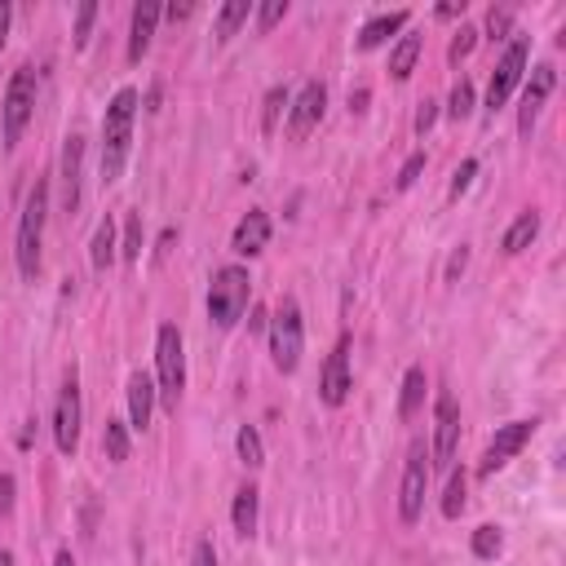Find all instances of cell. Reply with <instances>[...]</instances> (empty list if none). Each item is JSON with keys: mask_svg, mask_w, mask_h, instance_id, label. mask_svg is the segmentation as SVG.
Masks as SVG:
<instances>
[{"mask_svg": "<svg viewBox=\"0 0 566 566\" xmlns=\"http://www.w3.org/2000/svg\"><path fill=\"white\" fill-rule=\"evenodd\" d=\"M424 385H429L424 367H420V363L407 367V376H402V394H398V420H411V416L420 411V402H424Z\"/></svg>", "mask_w": 566, "mask_h": 566, "instance_id": "22", "label": "cell"}, {"mask_svg": "<svg viewBox=\"0 0 566 566\" xmlns=\"http://www.w3.org/2000/svg\"><path fill=\"white\" fill-rule=\"evenodd\" d=\"M190 13H195L190 4H168V9H164V18H172V22H181V18H190Z\"/></svg>", "mask_w": 566, "mask_h": 566, "instance_id": "43", "label": "cell"}, {"mask_svg": "<svg viewBox=\"0 0 566 566\" xmlns=\"http://www.w3.org/2000/svg\"><path fill=\"white\" fill-rule=\"evenodd\" d=\"M13 513V473H0V517Z\"/></svg>", "mask_w": 566, "mask_h": 566, "instance_id": "41", "label": "cell"}, {"mask_svg": "<svg viewBox=\"0 0 566 566\" xmlns=\"http://www.w3.org/2000/svg\"><path fill=\"white\" fill-rule=\"evenodd\" d=\"M248 13H252L248 0H230V4H221V9H217V40H230V35L248 22Z\"/></svg>", "mask_w": 566, "mask_h": 566, "instance_id": "26", "label": "cell"}, {"mask_svg": "<svg viewBox=\"0 0 566 566\" xmlns=\"http://www.w3.org/2000/svg\"><path fill=\"white\" fill-rule=\"evenodd\" d=\"M349 349H354V340H349V336H340V340L332 345L327 363H323L318 398H323L327 407H340V402L349 398V389H354V376H349Z\"/></svg>", "mask_w": 566, "mask_h": 566, "instance_id": "13", "label": "cell"}, {"mask_svg": "<svg viewBox=\"0 0 566 566\" xmlns=\"http://www.w3.org/2000/svg\"><path fill=\"white\" fill-rule=\"evenodd\" d=\"M539 234V212L535 208H526V212H517L513 217V226L504 230V239H500V248L509 252V256H517L522 248H531V239Z\"/></svg>", "mask_w": 566, "mask_h": 566, "instance_id": "21", "label": "cell"}, {"mask_svg": "<svg viewBox=\"0 0 566 566\" xmlns=\"http://www.w3.org/2000/svg\"><path fill=\"white\" fill-rule=\"evenodd\" d=\"M473 40H478V31H473V27H460L455 40H451V49H447V57H451V62L469 57V53H473Z\"/></svg>", "mask_w": 566, "mask_h": 566, "instance_id": "35", "label": "cell"}, {"mask_svg": "<svg viewBox=\"0 0 566 566\" xmlns=\"http://www.w3.org/2000/svg\"><path fill=\"white\" fill-rule=\"evenodd\" d=\"M473 172H478V159H460V168H455V177H451V199H460V195L469 190Z\"/></svg>", "mask_w": 566, "mask_h": 566, "instance_id": "38", "label": "cell"}, {"mask_svg": "<svg viewBox=\"0 0 566 566\" xmlns=\"http://www.w3.org/2000/svg\"><path fill=\"white\" fill-rule=\"evenodd\" d=\"M464 265H469V248L460 243V248L451 252V261H447V283H451V279H460V274H464Z\"/></svg>", "mask_w": 566, "mask_h": 566, "instance_id": "40", "label": "cell"}, {"mask_svg": "<svg viewBox=\"0 0 566 566\" xmlns=\"http://www.w3.org/2000/svg\"><path fill=\"white\" fill-rule=\"evenodd\" d=\"M190 566H217V548H212V539H199V544H195Z\"/></svg>", "mask_w": 566, "mask_h": 566, "instance_id": "42", "label": "cell"}, {"mask_svg": "<svg viewBox=\"0 0 566 566\" xmlns=\"http://www.w3.org/2000/svg\"><path fill=\"white\" fill-rule=\"evenodd\" d=\"M429 473H433V464H429V447L416 438L411 447H407V464H402V486H398V517L411 526V522H420V513H424V495H429Z\"/></svg>", "mask_w": 566, "mask_h": 566, "instance_id": "7", "label": "cell"}, {"mask_svg": "<svg viewBox=\"0 0 566 566\" xmlns=\"http://www.w3.org/2000/svg\"><path fill=\"white\" fill-rule=\"evenodd\" d=\"M0 566H13V553L9 548H0Z\"/></svg>", "mask_w": 566, "mask_h": 566, "instance_id": "47", "label": "cell"}, {"mask_svg": "<svg viewBox=\"0 0 566 566\" xmlns=\"http://www.w3.org/2000/svg\"><path fill=\"white\" fill-rule=\"evenodd\" d=\"M80 420H84V407H80V380L75 371L62 380L57 389V402H53V442L62 455H75L80 447Z\"/></svg>", "mask_w": 566, "mask_h": 566, "instance_id": "9", "label": "cell"}, {"mask_svg": "<svg viewBox=\"0 0 566 566\" xmlns=\"http://www.w3.org/2000/svg\"><path fill=\"white\" fill-rule=\"evenodd\" d=\"M88 261H93V270H106V265L115 261V221H111V212H106V217L97 221V230H93Z\"/></svg>", "mask_w": 566, "mask_h": 566, "instance_id": "24", "label": "cell"}, {"mask_svg": "<svg viewBox=\"0 0 566 566\" xmlns=\"http://www.w3.org/2000/svg\"><path fill=\"white\" fill-rule=\"evenodd\" d=\"M433 119H438V102H429V97H424V102H420V111H416V133L424 137V133L433 128Z\"/></svg>", "mask_w": 566, "mask_h": 566, "instance_id": "39", "label": "cell"}, {"mask_svg": "<svg viewBox=\"0 0 566 566\" xmlns=\"http://www.w3.org/2000/svg\"><path fill=\"white\" fill-rule=\"evenodd\" d=\"M4 35H9V4L0 0V49H4Z\"/></svg>", "mask_w": 566, "mask_h": 566, "instance_id": "44", "label": "cell"}, {"mask_svg": "<svg viewBox=\"0 0 566 566\" xmlns=\"http://www.w3.org/2000/svg\"><path fill=\"white\" fill-rule=\"evenodd\" d=\"M186 389V345L177 323H164L155 332V398L164 402V411H177Z\"/></svg>", "mask_w": 566, "mask_h": 566, "instance_id": "2", "label": "cell"}, {"mask_svg": "<svg viewBox=\"0 0 566 566\" xmlns=\"http://www.w3.org/2000/svg\"><path fill=\"white\" fill-rule=\"evenodd\" d=\"M164 18V9L155 0H142L133 9V27H128V62H142V53L150 49V35H155V22Z\"/></svg>", "mask_w": 566, "mask_h": 566, "instance_id": "18", "label": "cell"}, {"mask_svg": "<svg viewBox=\"0 0 566 566\" xmlns=\"http://www.w3.org/2000/svg\"><path fill=\"white\" fill-rule=\"evenodd\" d=\"M500 548H504L500 526H478V531H473V553H478V557H495Z\"/></svg>", "mask_w": 566, "mask_h": 566, "instance_id": "32", "label": "cell"}, {"mask_svg": "<svg viewBox=\"0 0 566 566\" xmlns=\"http://www.w3.org/2000/svg\"><path fill=\"white\" fill-rule=\"evenodd\" d=\"M102 455L111 464L128 460V424L124 420H106V429H102Z\"/></svg>", "mask_w": 566, "mask_h": 566, "instance_id": "25", "label": "cell"}, {"mask_svg": "<svg viewBox=\"0 0 566 566\" xmlns=\"http://www.w3.org/2000/svg\"><path fill=\"white\" fill-rule=\"evenodd\" d=\"M464 491H469L464 469H451V482H447V495H442V517H460L464 513Z\"/></svg>", "mask_w": 566, "mask_h": 566, "instance_id": "29", "label": "cell"}, {"mask_svg": "<svg viewBox=\"0 0 566 566\" xmlns=\"http://www.w3.org/2000/svg\"><path fill=\"white\" fill-rule=\"evenodd\" d=\"M424 172V150H416L402 168H398V190H407V186H416V177Z\"/></svg>", "mask_w": 566, "mask_h": 566, "instance_id": "37", "label": "cell"}, {"mask_svg": "<svg viewBox=\"0 0 566 566\" xmlns=\"http://www.w3.org/2000/svg\"><path fill=\"white\" fill-rule=\"evenodd\" d=\"M531 433H535V420H509V424H500L495 429V438L486 442V451H482V464H478V478H491L495 469H504L526 442H531Z\"/></svg>", "mask_w": 566, "mask_h": 566, "instance_id": "11", "label": "cell"}, {"mask_svg": "<svg viewBox=\"0 0 566 566\" xmlns=\"http://www.w3.org/2000/svg\"><path fill=\"white\" fill-rule=\"evenodd\" d=\"M287 18V0H265L261 9H256V27L261 31H270V27H279Z\"/></svg>", "mask_w": 566, "mask_h": 566, "instance_id": "33", "label": "cell"}, {"mask_svg": "<svg viewBox=\"0 0 566 566\" xmlns=\"http://www.w3.org/2000/svg\"><path fill=\"white\" fill-rule=\"evenodd\" d=\"M44 212H49V181H44V177H35V186L27 190L22 221H18V243H13V256H18V274H22V279H35V274H40Z\"/></svg>", "mask_w": 566, "mask_h": 566, "instance_id": "3", "label": "cell"}, {"mask_svg": "<svg viewBox=\"0 0 566 566\" xmlns=\"http://www.w3.org/2000/svg\"><path fill=\"white\" fill-rule=\"evenodd\" d=\"M509 27H513V9H491V13H486V31H491V40H504Z\"/></svg>", "mask_w": 566, "mask_h": 566, "instance_id": "36", "label": "cell"}, {"mask_svg": "<svg viewBox=\"0 0 566 566\" xmlns=\"http://www.w3.org/2000/svg\"><path fill=\"white\" fill-rule=\"evenodd\" d=\"M265 243H270V217H265L261 208H248V212L239 217L234 234H230V248H234L239 256H256Z\"/></svg>", "mask_w": 566, "mask_h": 566, "instance_id": "16", "label": "cell"}, {"mask_svg": "<svg viewBox=\"0 0 566 566\" xmlns=\"http://www.w3.org/2000/svg\"><path fill=\"white\" fill-rule=\"evenodd\" d=\"M248 327H252V332H261V327H265V310H252V318H248Z\"/></svg>", "mask_w": 566, "mask_h": 566, "instance_id": "45", "label": "cell"}, {"mask_svg": "<svg viewBox=\"0 0 566 566\" xmlns=\"http://www.w3.org/2000/svg\"><path fill=\"white\" fill-rule=\"evenodd\" d=\"M133 119H137V88H119L102 115V181H115L124 172L133 146Z\"/></svg>", "mask_w": 566, "mask_h": 566, "instance_id": "1", "label": "cell"}, {"mask_svg": "<svg viewBox=\"0 0 566 566\" xmlns=\"http://www.w3.org/2000/svg\"><path fill=\"white\" fill-rule=\"evenodd\" d=\"M301 349H305V323H301V305L292 296L279 301V310L270 314V358L279 371H296L301 367Z\"/></svg>", "mask_w": 566, "mask_h": 566, "instance_id": "5", "label": "cell"}, {"mask_svg": "<svg viewBox=\"0 0 566 566\" xmlns=\"http://www.w3.org/2000/svg\"><path fill=\"white\" fill-rule=\"evenodd\" d=\"M248 296H252V279L243 265H221L208 283V318L217 327H234L248 310Z\"/></svg>", "mask_w": 566, "mask_h": 566, "instance_id": "4", "label": "cell"}, {"mask_svg": "<svg viewBox=\"0 0 566 566\" xmlns=\"http://www.w3.org/2000/svg\"><path fill=\"white\" fill-rule=\"evenodd\" d=\"M93 18H97V4H93V0H84V4L75 9V44H88V31H93Z\"/></svg>", "mask_w": 566, "mask_h": 566, "instance_id": "34", "label": "cell"}, {"mask_svg": "<svg viewBox=\"0 0 566 566\" xmlns=\"http://www.w3.org/2000/svg\"><path fill=\"white\" fill-rule=\"evenodd\" d=\"M53 566H75V562H71V553H66V548H62V553H57V557H53Z\"/></svg>", "mask_w": 566, "mask_h": 566, "instance_id": "46", "label": "cell"}, {"mask_svg": "<svg viewBox=\"0 0 566 566\" xmlns=\"http://www.w3.org/2000/svg\"><path fill=\"white\" fill-rule=\"evenodd\" d=\"M402 22H407V9H394V13H376V18H367V22H363V31H358V49H376V44H385L394 31H402Z\"/></svg>", "mask_w": 566, "mask_h": 566, "instance_id": "19", "label": "cell"}, {"mask_svg": "<svg viewBox=\"0 0 566 566\" xmlns=\"http://www.w3.org/2000/svg\"><path fill=\"white\" fill-rule=\"evenodd\" d=\"M526 57H531V40H526V35H513V40H509V49L500 53L495 71H491V84H486V111H491V115H495V111L509 102V93L522 84Z\"/></svg>", "mask_w": 566, "mask_h": 566, "instance_id": "8", "label": "cell"}, {"mask_svg": "<svg viewBox=\"0 0 566 566\" xmlns=\"http://www.w3.org/2000/svg\"><path fill=\"white\" fill-rule=\"evenodd\" d=\"M469 111H473V84L460 75V80L451 84V102H447V115H451V119H464Z\"/></svg>", "mask_w": 566, "mask_h": 566, "instance_id": "30", "label": "cell"}, {"mask_svg": "<svg viewBox=\"0 0 566 566\" xmlns=\"http://www.w3.org/2000/svg\"><path fill=\"white\" fill-rule=\"evenodd\" d=\"M416 57H420V35L407 31V35L394 44V53H389V75H394V80H407V75L416 71Z\"/></svg>", "mask_w": 566, "mask_h": 566, "instance_id": "23", "label": "cell"}, {"mask_svg": "<svg viewBox=\"0 0 566 566\" xmlns=\"http://www.w3.org/2000/svg\"><path fill=\"white\" fill-rule=\"evenodd\" d=\"M234 451H239V460H243L248 469H261V464H265V447H261V433H256L252 424H243V429L234 433Z\"/></svg>", "mask_w": 566, "mask_h": 566, "instance_id": "27", "label": "cell"}, {"mask_svg": "<svg viewBox=\"0 0 566 566\" xmlns=\"http://www.w3.org/2000/svg\"><path fill=\"white\" fill-rule=\"evenodd\" d=\"M155 380L146 371H133L128 376V424L133 429H150V416H155Z\"/></svg>", "mask_w": 566, "mask_h": 566, "instance_id": "17", "label": "cell"}, {"mask_svg": "<svg viewBox=\"0 0 566 566\" xmlns=\"http://www.w3.org/2000/svg\"><path fill=\"white\" fill-rule=\"evenodd\" d=\"M31 111H35V71L31 66H18L9 88H4V106H0V137L4 146L13 150L31 124Z\"/></svg>", "mask_w": 566, "mask_h": 566, "instance_id": "6", "label": "cell"}, {"mask_svg": "<svg viewBox=\"0 0 566 566\" xmlns=\"http://www.w3.org/2000/svg\"><path fill=\"white\" fill-rule=\"evenodd\" d=\"M256 509H261V491L256 486H239L234 491V504H230V522H234V535H252L256 531Z\"/></svg>", "mask_w": 566, "mask_h": 566, "instance_id": "20", "label": "cell"}, {"mask_svg": "<svg viewBox=\"0 0 566 566\" xmlns=\"http://www.w3.org/2000/svg\"><path fill=\"white\" fill-rule=\"evenodd\" d=\"M287 102H292V97H287L283 84H274V88L265 93V102H261V133H274V128H279V115L287 111Z\"/></svg>", "mask_w": 566, "mask_h": 566, "instance_id": "28", "label": "cell"}, {"mask_svg": "<svg viewBox=\"0 0 566 566\" xmlns=\"http://www.w3.org/2000/svg\"><path fill=\"white\" fill-rule=\"evenodd\" d=\"M323 106H327L323 80H305L301 93L287 102V133H292V142H305L314 133V124L323 119Z\"/></svg>", "mask_w": 566, "mask_h": 566, "instance_id": "12", "label": "cell"}, {"mask_svg": "<svg viewBox=\"0 0 566 566\" xmlns=\"http://www.w3.org/2000/svg\"><path fill=\"white\" fill-rule=\"evenodd\" d=\"M455 442H460V407H455V398L447 389H438V398H433V447H429V464L451 469Z\"/></svg>", "mask_w": 566, "mask_h": 566, "instance_id": "10", "label": "cell"}, {"mask_svg": "<svg viewBox=\"0 0 566 566\" xmlns=\"http://www.w3.org/2000/svg\"><path fill=\"white\" fill-rule=\"evenodd\" d=\"M119 252H124V261H137V256H142V217H137V212H128V221H124V243H119Z\"/></svg>", "mask_w": 566, "mask_h": 566, "instance_id": "31", "label": "cell"}, {"mask_svg": "<svg viewBox=\"0 0 566 566\" xmlns=\"http://www.w3.org/2000/svg\"><path fill=\"white\" fill-rule=\"evenodd\" d=\"M553 84H557L553 62L531 66V80H526V88H522V106H517V133H522V137H531V128H535V119H539V111H544Z\"/></svg>", "mask_w": 566, "mask_h": 566, "instance_id": "14", "label": "cell"}, {"mask_svg": "<svg viewBox=\"0 0 566 566\" xmlns=\"http://www.w3.org/2000/svg\"><path fill=\"white\" fill-rule=\"evenodd\" d=\"M80 172H84V137L71 133L62 142V212L66 217L80 212Z\"/></svg>", "mask_w": 566, "mask_h": 566, "instance_id": "15", "label": "cell"}]
</instances>
